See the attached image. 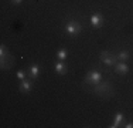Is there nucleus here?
I'll return each instance as SVG.
<instances>
[{
  "label": "nucleus",
  "mask_w": 133,
  "mask_h": 128,
  "mask_svg": "<svg viewBox=\"0 0 133 128\" xmlns=\"http://www.w3.org/2000/svg\"><path fill=\"white\" fill-rule=\"evenodd\" d=\"M94 94L99 95V97H103V98H109L113 95V87H112V83L108 81V80H102L99 84L94 85V90H92Z\"/></svg>",
  "instance_id": "1"
},
{
  "label": "nucleus",
  "mask_w": 133,
  "mask_h": 128,
  "mask_svg": "<svg viewBox=\"0 0 133 128\" xmlns=\"http://www.w3.org/2000/svg\"><path fill=\"white\" fill-rule=\"evenodd\" d=\"M64 30H65V33L68 34L69 37H77L78 34L82 31V26H81L79 21L71 20V21H68V23H66V26L64 27Z\"/></svg>",
  "instance_id": "2"
},
{
  "label": "nucleus",
  "mask_w": 133,
  "mask_h": 128,
  "mask_svg": "<svg viewBox=\"0 0 133 128\" xmlns=\"http://www.w3.org/2000/svg\"><path fill=\"white\" fill-rule=\"evenodd\" d=\"M99 59L102 60V63L108 67H115V64L119 61L118 59V54H113L110 51H102L99 54Z\"/></svg>",
  "instance_id": "3"
},
{
  "label": "nucleus",
  "mask_w": 133,
  "mask_h": 128,
  "mask_svg": "<svg viewBox=\"0 0 133 128\" xmlns=\"http://www.w3.org/2000/svg\"><path fill=\"white\" fill-rule=\"evenodd\" d=\"M101 81H102V73L96 71V70H92L85 75V83H88L89 85H96Z\"/></svg>",
  "instance_id": "4"
},
{
  "label": "nucleus",
  "mask_w": 133,
  "mask_h": 128,
  "mask_svg": "<svg viewBox=\"0 0 133 128\" xmlns=\"http://www.w3.org/2000/svg\"><path fill=\"white\" fill-rule=\"evenodd\" d=\"M13 64H14V57L10 53L0 57V68L2 70H10L13 67Z\"/></svg>",
  "instance_id": "5"
},
{
  "label": "nucleus",
  "mask_w": 133,
  "mask_h": 128,
  "mask_svg": "<svg viewBox=\"0 0 133 128\" xmlns=\"http://www.w3.org/2000/svg\"><path fill=\"white\" fill-rule=\"evenodd\" d=\"M31 90H33V80H21L20 84H18V91L23 92V94H28V92H31Z\"/></svg>",
  "instance_id": "6"
},
{
  "label": "nucleus",
  "mask_w": 133,
  "mask_h": 128,
  "mask_svg": "<svg viewBox=\"0 0 133 128\" xmlns=\"http://www.w3.org/2000/svg\"><path fill=\"white\" fill-rule=\"evenodd\" d=\"M91 26L94 28H101L103 26V16L101 13H95L91 16Z\"/></svg>",
  "instance_id": "7"
},
{
  "label": "nucleus",
  "mask_w": 133,
  "mask_h": 128,
  "mask_svg": "<svg viewBox=\"0 0 133 128\" xmlns=\"http://www.w3.org/2000/svg\"><path fill=\"white\" fill-rule=\"evenodd\" d=\"M54 71L57 73V74H59V75H65L66 73H68V66L64 63V61H55L54 63Z\"/></svg>",
  "instance_id": "8"
},
{
  "label": "nucleus",
  "mask_w": 133,
  "mask_h": 128,
  "mask_svg": "<svg viewBox=\"0 0 133 128\" xmlns=\"http://www.w3.org/2000/svg\"><path fill=\"white\" fill-rule=\"evenodd\" d=\"M115 73L116 74H119V75H125V74H128L129 73V66L126 64V61H118L115 64Z\"/></svg>",
  "instance_id": "9"
},
{
  "label": "nucleus",
  "mask_w": 133,
  "mask_h": 128,
  "mask_svg": "<svg viewBox=\"0 0 133 128\" xmlns=\"http://www.w3.org/2000/svg\"><path fill=\"white\" fill-rule=\"evenodd\" d=\"M122 124H125V115H123V113L118 111V113L115 114V118H113V121L109 125V128H118V127L122 125Z\"/></svg>",
  "instance_id": "10"
},
{
  "label": "nucleus",
  "mask_w": 133,
  "mask_h": 128,
  "mask_svg": "<svg viewBox=\"0 0 133 128\" xmlns=\"http://www.w3.org/2000/svg\"><path fill=\"white\" fill-rule=\"evenodd\" d=\"M40 74V66L37 63H33L30 64V67H28V77H30L31 80H36L37 77Z\"/></svg>",
  "instance_id": "11"
},
{
  "label": "nucleus",
  "mask_w": 133,
  "mask_h": 128,
  "mask_svg": "<svg viewBox=\"0 0 133 128\" xmlns=\"http://www.w3.org/2000/svg\"><path fill=\"white\" fill-rule=\"evenodd\" d=\"M66 57H68V50L66 49H59L57 51V59L61 60V61H65Z\"/></svg>",
  "instance_id": "12"
},
{
  "label": "nucleus",
  "mask_w": 133,
  "mask_h": 128,
  "mask_svg": "<svg viewBox=\"0 0 133 128\" xmlns=\"http://www.w3.org/2000/svg\"><path fill=\"white\" fill-rule=\"evenodd\" d=\"M129 57H130V54H129V51H126V50H123V51H120V53H118L119 61H128Z\"/></svg>",
  "instance_id": "13"
},
{
  "label": "nucleus",
  "mask_w": 133,
  "mask_h": 128,
  "mask_svg": "<svg viewBox=\"0 0 133 128\" xmlns=\"http://www.w3.org/2000/svg\"><path fill=\"white\" fill-rule=\"evenodd\" d=\"M16 75H17V78L20 80V81H21V80H24V78H26V73H24L23 70H18V71L16 73Z\"/></svg>",
  "instance_id": "14"
},
{
  "label": "nucleus",
  "mask_w": 133,
  "mask_h": 128,
  "mask_svg": "<svg viewBox=\"0 0 133 128\" xmlns=\"http://www.w3.org/2000/svg\"><path fill=\"white\" fill-rule=\"evenodd\" d=\"M6 54H9V51H7V49H6L4 44H2V46H0V57L6 56Z\"/></svg>",
  "instance_id": "15"
},
{
  "label": "nucleus",
  "mask_w": 133,
  "mask_h": 128,
  "mask_svg": "<svg viewBox=\"0 0 133 128\" xmlns=\"http://www.w3.org/2000/svg\"><path fill=\"white\" fill-rule=\"evenodd\" d=\"M11 3H13V4H16V6H18V4H21V3H23V0H10Z\"/></svg>",
  "instance_id": "16"
},
{
  "label": "nucleus",
  "mask_w": 133,
  "mask_h": 128,
  "mask_svg": "<svg viewBox=\"0 0 133 128\" xmlns=\"http://www.w3.org/2000/svg\"><path fill=\"white\" fill-rule=\"evenodd\" d=\"M123 127H125V128H133V123H125V124H123Z\"/></svg>",
  "instance_id": "17"
}]
</instances>
